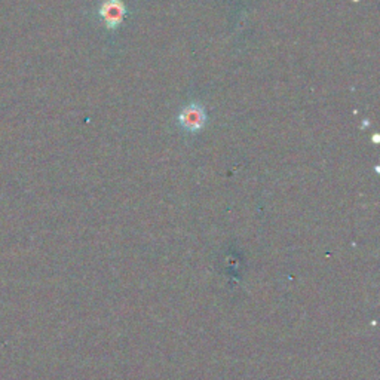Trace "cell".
Here are the masks:
<instances>
[{
    "mask_svg": "<svg viewBox=\"0 0 380 380\" xmlns=\"http://www.w3.org/2000/svg\"><path fill=\"white\" fill-rule=\"evenodd\" d=\"M179 122L182 128H184L186 131L198 132L205 127V122H207L205 108L199 104H190L184 107L182 113L179 115Z\"/></svg>",
    "mask_w": 380,
    "mask_h": 380,
    "instance_id": "obj_1",
    "label": "cell"
},
{
    "mask_svg": "<svg viewBox=\"0 0 380 380\" xmlns=\"http://www.w3.org/2000/svg\"><path fill=\"white\" fill-rule=\"evenodd\" d=\"M127 9L120 0H106L100 9V15L108 29H116V27L124 21Z\"/></svg>",
    "mask_w": 380,
    "mask_h": 380,
    "instance_id": "obj_2",
    "label": "cell"
}]
</instances>
